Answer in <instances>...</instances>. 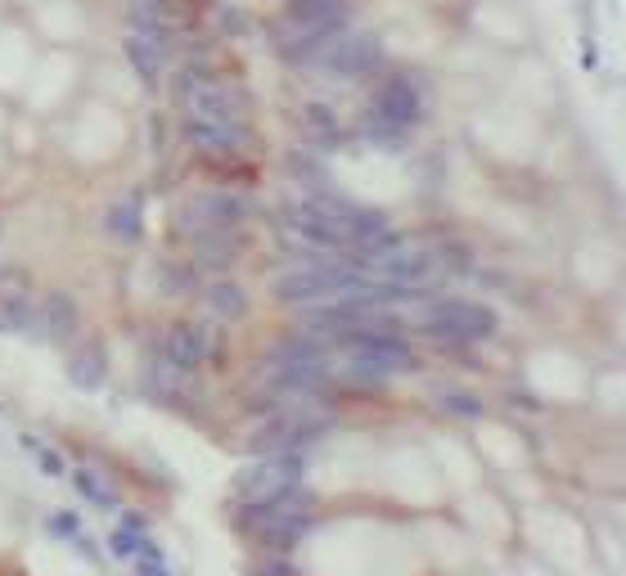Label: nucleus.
I'll list each match as a JSON object with an SVG mask.
<instances>
[{
    "instance_id": "f257e3e1",
    "label": "nucleus",
    "mask_w": 626,
    "mask_h": 576,
    "mask_svg": "<svg viewBox=\"0 0 626 576\" xmlns=\"http://www.w3.org/2000/svg\"><path fill=\"white\" fill-rule=\"evenodd\" d=\"M176 104L185 108L190 122H230V126H248V108H253L244 90L203 68H185L176 77Z\"/></svg>"
},
{
    "instance_id": "f03ea898",
    "label": "nucleus",
    "mask_w": 626,
    "mask_h": 576,
    "mask_svg": "<svg viewBox=\"0 0 626 576\" xmlns=\"http://www.w3.org/2000/svg\"><path fill=\"white\" fill-rule=\"evenodd\" d=\"M419 329L433 342H446V347H473V342H487L496 333V311L469 302V297H424Z\"/></svg>"
},
{
    "instance_id": "7ed1b4c3",
    "label": "nucleus",
    "mask_w": 626,
    "mask_h": 576,
    "mask_svg": "<svg viewBox=\"0 0 626 576\" xmlns=\"http://www.w3.org/2000/svg\"><path fill=\"white\" fill-rule=\"evenodd\" d=\"M424 113V95L410 77H383L370 95V113H365V135L379 144H397Z\"/></svg>"
},
{
    "instance_id": "20e7f679",
    "label": "nucleus",
    "mask_w": 626,
    "mask_h": 576,
    "mask_svg": "<svg viewBox=\"0 0 626 576\" xmlns=\"http://www.w3.org/2000/svg\"><path fill=\"white\" fill-rule=\"evenodd\" d=\"M248 198H239L235 189H199L176 207V234L181 239H203L212 230H239L248 221Z\"/></svg>"
},
{
    "instance_id": "39448f33",
    "label": "nucleus",
    "mask_w": 626,
    "mask_h": 576,
    "mask_svg": "<svg viewBox=\"0 0 626 576\" xmlns=\"http://www.w3.org/2000/svg\"><path fill=\"white\" fill-rule=\"evenodd\" d=\"M307 473V455H271L235 473V500L239 504H280L293 495Z\"/></svg>"
},
{
    "instance_id": "423d86ee",
    "label": "nucleus",
    "mask_w": 626,
    "mask_h": 576,
    "mask_svg": "<svg viewBox=\"0 0 626 576\" xmlns=\"http://www.w3.org/2000/svg\"><path fill=\"white\" fill-rule=\"evenodd\" d=\"M316 68L334 72V77L352 81V77H374L383 68V45L374 32H338L329 36L325 45L316 50Z\"/></svg>"
},
{
    "instance_id": "0eeeda50",
    "label": "nucleus",
    "mask_w": 626,
    "mask_h": 576,
    "mask_svg": "<svg viewBox=\"0 0 626 576\" xmlns=\"http://www.w3.org/2000/svg\"><path fill=\"white\" fill-rule=\"evenodd\" d=\"M154 356H163L167 365L199 374L208 360L221 356V329L217 324H167L154 338Z\"/></svg>"
},
{
    "instance_id": "6e6552de",
    "label": "nucleus",
    "mask_w": 626,
    "mask_h": 576,
    "mask_svg": "<svg viewBox=\"0 0 626 576\" xmlns=\"http://www.w3.org/2000/svg\"><path fill=\"white\" fill-rule=\"evenodd\" d=\"M181 135L199 158L208 162H244L248 153H257L253 126H230V122H181Z\"/></svg>"
},
{
    "instance_id": "1a4fd4ad",
    "label": "nucleus",
    "mask_w": 626,
    "mask_h": 576,
    "mask_svg": "<svg viewBox=\"0 0 626 576\" xmlns=\"http://www.w3.org/2000/svg\"><path fill=\"white\" fill-rule=\"evenodd\" d=\"M140 392L154 405H163V410H185L194 401V374L167 365L163 356H149V365L140 369Z\"/></svg>"
},
{
    "instance_id": "9d476101",
    "label": "nucleus",
    "mask_w": 626,
    "mask_h": 576,
    "mask_svg": "<svg viewBox=\"0 0 626 576\" xmlns=\"http://www.w3.org/2000/svg\"><path fill=\"white\" fill-rule=\"evenodd\" d=\"M37 306H41V342H50V347H73L77 333H82V306H77V297L55 288V293H46Z\"/></svg>"
},
{
    "instance_id": "9b49d317",
    "label": "nucleus",
    "mask_w": 626,
    "mask_h": 576,
    "mask_svg": "<svg viewBox=\"0 0 626 576\" xmlns=\"http://www.w3.org/2000/svg\"><path fill=\"white\" fill-rule=\"evenodd\" d=\"M64 374L77 392H100L109 383V351H104V342H73Z\"/></svg>"
},
{
    "instance_id": "f8f14e48",
    "label": "nucleus",
    "mask_w": 626,
    "mask_h": 576,
    "mask_svg": "<svg viewBox=\"0 0 626 576\" xmlns=\"http://www.w3.org/2000/svg\"><path fill=\"white\" fill-rule=\"evenodd\" d=\"M239 243H244V239H239V230H212V234H203V239L190 243V248H194L190 266L203 270V275H212V279H221L230 266H235Z\"/></svg>"
},
{
    "instance_id": "ddd939ff",
    "label": "nucleus",
    "mask_w": 626,
    "mask_h": 576,
    "mask_svg": "<svg viewBox=\"0 0 626 576\" xmlns=\"http://www.w3.org/2000/svg\"><path fill=\"white\" fill-rule=\"evenodd\" d=\"M199 297H203V311H208L217 324H235V320H244V315H248V293H244V284H235L230 275L208 279V284L199 288Z\"/></svg>"
},
{
    "instance_id": "4468645a",
    "label": "nucleus",
    "mask_w": 626,
    "mask_h": 576,
    "mask_svg": "<svg viewBox=\"0 0 626 576\" xmlns=\"http://www.w3.org/2000/svg\"><path fill=\"white\" fill-rule=\"evenodd\" d=\"M68 486H73V491L82 495L91 509H100V513H122V509H127V504H122V491H118V486H113L104 473L86 468V464L68 468Z\"/></svg>"
},
{
    "instance_id": "2eb2a0df",
    "label": "nucleus",
    "mask_w": 626,
    "mask_h": 576,
    "mask_svg": "<svg viewBox=\"0 0 626 576\" xmlns=\"http://www.w3.org/2000/svg\"><path fill=\"white\" fill-rule=\"evenodd\" d=\"M0 333L41 338V306L28 293H0Z\"/></svg>"
},
{
    "instance_id": "dca6fc26",
    "label": "nucleus",
    "mask_w": 626,
    "mask_h": 576,
    "mask_svg": "<svg viewBox=\"0 0 626 576\" xmlns=\"http://www.w3.org/2000/svg\"><path fill=\"white\" fill-rule=\"evenodd\" d=\"M104 234H113L118 243H140L145 239V203H140V194L118 198V203L104 212Z\"/></svg>"
},
{
    "instance_id": "f3484780",
    "label": "nucleus",
    "mask_w": 626,
    "mask_h": 576,
    "mask_svg": "<svg viewBox=\"0 0 626 576\" xmlns=\"http://www.w3.org/2000/svg\"><path fill=\"white\" fill-rule=\"evenodd\" d=\"M302 131H307V140L316 144L320 153L334 149L338 140H343V126H338V113L329 104H307L302 108Z\"/></svg>"
},
{
    "instance_id": "a211bd4d",
    "label": "nucleus",
    "mask_w": 626,
    "mask_h": 576,
    "mask_svg": "<svg viewBox=\"0 0 626 576\" xmlns=\"http://www.w3.org/2000/svg\"><path fill=\"white\" fill-rule=\"evenodd\" d=\"M122 50H127L131 68H136V77L145 81V86H158V81H163L167 54H158L154 45H145V41H140V36H127V41H122Z\"/></svg>"
},
{
    "instance_id": "6ab92c4d",
    "label": "nucleus",
    "mask_w": 626,
    "mask_h": 576,
    "mask_svg": "<svg viewBox=\"0 0 626 576\" xmlns=\"http://www.w3.org/2000/svg\"><path fill=\"white\" fill-rule=\"evenodd\" d=\"M140 540L145 536H136V531H127V527H109V536H104V549H109V563H136L140 558Z\"/></svg>"
},
{
    "instance_id": "aec40b11",
    "label": "nucleus",
    "mask_w": 626,
    "mask_h": 576,
    "mask_svg": "<svg viewBox=\"0 0 626 576\" xmlns=\"http://www.w3.org/2000/svg\"><path fill=\"white\" fill-rule=\"evenodd\" d=\"M46 531L68 545L73 536H82V531H86V522H82V513H77V509H50L46 513Z\"/></svg>"
},
{
    "instance_id": "412c9836",
    "label": "nucleus",
    "mask_w": 626,
    "mask_h": 576,
    "mask_svg": "<svg viewBox=\"0 0 626 576\" xmlns=\"http://www.w3.org/2000/svg\"><path fill=\"white\" fill-rule=\"evenodd\" d=\"M158 275H163V293L167 297H181V293H190V288L199 284V270H194V266H176V261L158 266Z\"/></svg>"
},
{
    "instance_id": "4be33fe9",
    "label": "nucleus",
    "mask_w": 626,
    "mask_h": 576,
    "mask_svg": "<svg viewBox=\"0 0 626 576\" xmlns=\"http://www.w3.org/2000/svg\"><path fill=\"white\" fill-rule=\"evenodd\" d=\"M437 405L446 414H455V419H478L482 414V401L473 392H437Z\"/></svg>"
},
{
    "instance_id": "5701e85b",
    "label": "nucleus",
    "mask_w": 626,
    "mask_h": 576,
    "mask_svg": "<svg viewBox=\"0 0 626 576\" xmlns=\"http://www.w3.org/2000/svg\"><path fill=\"white\" fill-rule=\"evenodd\" d=\"M73 545V554L82 558V563H91V567H109V558H104V540H95L91 531H82V536H73L68 540Z\"/></svg>"
},
{
    "instance_id": "b1692460",
    "label": "nucleus",
    "mask_w": 626,
    "mask_h": 576,
    "mask_svg": "<svg viewBox=\"0 0 626 576\" xmlns=\"http://www.w3.org/2000/svg\"><path fill=\"white\" fill-rule=\"evenodd\" d=\"M248 576H298V567H293V558H284V554H266L248 567Z\"/></svg>"
},
{
    "instance_id": "393cba45",
    "label": "nucleus",
    "mask_w": 626,
    "mask_h": 576,
    "mask_svg": "<svg viewBox=\"0 0 626 576\" xmlns=\"http://www.w3.org/2000/svg\"><path fill=\"white\" fill-rule=\"evenodd\" d=\"M32 459H37V468H41V473H46V477H64V482H68V464H64V455H59V450L41 446Z\"/></svg>"
},
{
    "instance_id": "a878e982",
    "label": "nucleus",
    "mask_w": 626,
    "mask_h": 576,
    "mask_svg": "<svg viewBox=\"0 0 626 576\" xmlns=\"http://www.w3.org/2000/svg\"><path fill=\"white\" fill-rule=\"evenodd\" d=\"M118 527L136 531V536H154V518H149L145 509H122L118 513Z\"/></svg>"
},
{
    "instance_id": "bb28decb",
    "label": "nucleus",
    "mask_w": 626,
    "mask_h": 576,
    "mask_svg": "<svg viewBox=\"0 0 626 576\" xmlns=\"http://www.w3.org/2000/svg\"><path fill=\"white\" fill-rule=\"evenodd\" d=\"M131 572H136V576H176L167 563H149V558H136V563H131Z\"/></svg>"
},
{
    "instance_id": "cd10ccee",
    "label": "nucleus",
    "mask_w": 626,
    "mask_h": 576,
    "mask_svg": "<svg viewBox=\"0 0 626 576\" xmlns=\"http://www.w3.org/2000/svg\"><path fill=\"white\" fill-rule=\"evenodd\" d=\"M136 5H145V9H154V14H172V9H176V0H136Z\"/></svg>"
},
{
    "instance_id": "c85d7f7f",
    "label": "nucleus",
    "mask_w": 626,
    "mask_h": 576,
    "mask_svg": "<svg viewBox=\"0 0 626 576\" xmlns=\"http://www.w3.org/2000/svg\"><path fill=\"white\" fill-rule=\"evenodd\" d=\"M19 446L28 450V455H37V450L46 446V441H41V437H32V432H19Z\"/></svg>"
}]
</instances>
